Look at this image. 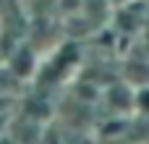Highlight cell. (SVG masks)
<instances>
[{
    "mask_svg": "<svg viewBox=\"0 0 149 144\" xmlns=\"http://www.w3.org/2000/svg\"><path fill=\"white\" fill-rule=\"evenodd\" d=\"M134 115L149 118V81L136 84V113H134Z\"/></svg>",
    "mask_w": 149,
    "mask_h": 144,
    "instance_id": "obj_3",
    "label": "cell"
},
{
    "mask_svg": "<svg viewBox=\"0 0 149 144\" xmlns=\"http://www.w3.org/2000/svg\"><path fill=\"white\" fill-rule=\"evenodd\" d=\"M110 3V8H118V5H126V3H131V0H107Z\"/></svg>",
    "mask_w": 149,
    "mask_h": 144,
    "instance_id": "obj_4",
    "label": "cell"
},
{
    "mask_svg": "<svg viewBox=\"0 0 149 144\" xmlns=\"http://www.w3.org/2000/svg\"><path fill=\"white\" fill-rule=\"evenodd\" d=\"M100 102L113 115H134L136 113V87L126 79H115L102 87Z\"/></svg>",
    "mask_w": 149,
    "mask_h": 144,
    "instance_id": "obj_1",
    "label": "cell"
},
{
    "mask_svg": "<svg viewBox=\"0 0 149 144\" xmlns=\"http://www.w3.org/2000/svg\"><path fill=\"white\" fill-rule=\"evenodd\" d=\"M8 71H10V76H16V79H31V76H37V66H39V60H37V52H34V47L31 45H16L13 47V52H10V58H8Z\"/></svg>",
    "mask_w": 149,
    "mask_h": 144,
    "instance_id": "obj_2",
    "label": "cell"
}]
</instances>
